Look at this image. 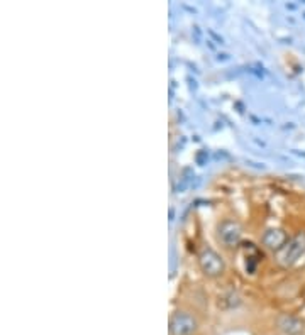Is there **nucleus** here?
I'll return each instance as SVG.
<instances>
[{"label":"nucleus","mask_w":305,"mask_h":335,"mask_svg":"<svg viewBox=\"0 0 305 335\" xmlns=\"http://www.w3.org/2000/svg\"><path fill=\"white\" fill-rule=\"evenodd\" d=\"M305 252V234H299L293 239H290L278 252H276V262L282 268H288V266L295 264L299 258Z\"/></svg>","instance_id":"nucleus-1"},{"label":"nucleus","mask_w":305,"mask_h":335,"mask_svg":"<svg viewBox=\"0 0 305 335\" xmlns=\"http://www.w3.org/2000/svg\"><path fill=\"white\" fill-rule=\"evenodd\" d=\"M198 264H200L202 271L210 278L221 276L226 269L224 259L214 249H204L200 252V256H198Z\"/></svg>","instance_id":"nucleus-2"},{"label":"nucleus","mask_w":305,"mask_h":335,"mask_svg":"<svg viewBox=\"0 0 305 335\" xmlns=\"http://www.w3.org/2000/svg\"><path fill=\"white\" fill-rule=\"evenodd\" d=\"M197 329V322L189 313H175L170 320V332L172 335H191Z\"/></svg>","instance_id":"nucleus-3"},{"label":"nucleus","mask_w":305,"mask_h":335,"mask_svg":"<svg viewBox=\"0 0 305 335\" xmlns=\"http://www.w3.org/2000/svg\"><path fill=\"white\" fill-rule=\"evenodd\" d=\"M241 237H243V229L234 220H224L219 225V239L228 247H234V245L239 244Z\"/></svg>","instance_id":"nucleus-4"},{"label":"nucleus","mask_w":305,"mask_h":335,"mask_svg":"<svg viewBox=\"0 0 305 335\" xmlns=\"http://www.w3.org/2000/svg\"><path fill=\"white\" fill-rule=\"evenodd\" d=\"M286 242H288V237H286V234L283 232L282 229H269L263 235V244L267 245L268 249L276 251V252H278Z\"/></svg>","instance_id":"nucleus-5"},{"label":"nucleus","mask_w":305,"mask_h":335,"mask_svg":"<svg viewBox=\"0 0 305 335\" xmlns=\"http://www.w3.org/2000/svg\"><path fill=\"white\" fill-rule=\"evenodd\" d=\"M278 325L283 332L288 335H299L304 332V322L292 315H283L282 318L278 320Z\"/></svg>","instance_id":"nucleus-6"}]
</instances>
